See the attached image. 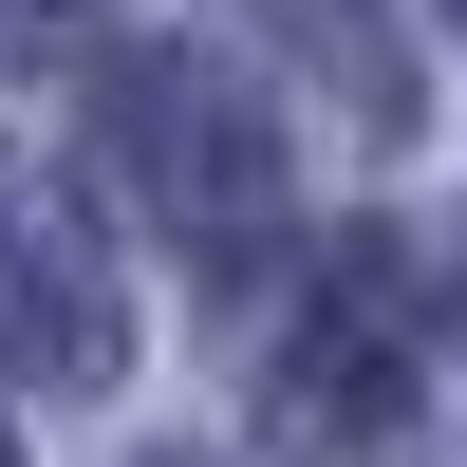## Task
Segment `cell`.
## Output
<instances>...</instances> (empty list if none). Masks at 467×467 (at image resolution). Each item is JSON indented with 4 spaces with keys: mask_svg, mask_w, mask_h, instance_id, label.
Listing matches in <instances>:
<instances>
[{
    "mask_svg": "<svg viewBox=\"0 0 467 467\" xmlns=\"http://www.w3.org/2000/svg\"><path fill=\"white\" fill-rule=\"evenodd\" d=\"M411 356H431V299H411V262H393V244H337L318 281H299V318H281V431H299V449L393 431Z\"/></svg>",
    "mask_w": 467,
    "mask_h": 467,
    "instance_id": "6da1fadb",
    "label": "cell"
},
{
    "mask_svg": "<svg viewBox=\"0 0 467 467\" xmlns=\"http://www.w3.org/2000/svg\"><path fill=\"white\" fill-rule=\"evenodd\" d=\"M112 150H131V187L187 224V244H262V206H281V131H262L224 75H187V57L112 75Z\"/></svg>",
    "mask_w": 467,
    "mask_h": 467,
    "instance_id": "7a4b0ae2",
    "label": "cell"
},
{
    "mask_svg": "<svg viewBox=\"0 0 467 467\" xmlns=\"http://www.w3.org/2000/svg\"><path fill=\"white\" fill-rule=\"evenodd\" d=\"M112 356H131V281H112V244H94L37 169H0V374L94 393Z\"/></svg>",
    "mask_w": 467,
    "mask_h": 467,
    "instance_id": "3957f363",
    "label": "cell"
},
{
    "mask_svg": "<svg viewBox=\"0 0 467 467\" xmlns=\"http://www.w3.org/2000/svg\"><path fill=\"white\" fill-rule=\"evenodd\" d=\"M0 467H19V449H0Z\"/></svg>",
    "mask_w": 467,
    "mask_h": 467,
    "instance_id": "277c9868",
    "label": "cell"
}]
</instances>
